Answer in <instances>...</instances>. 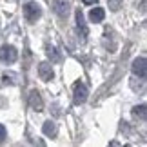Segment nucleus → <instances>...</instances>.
Returning a JSON list of instances; mask_svg holds the SVG:
<instances>
[{"label":"nucleus","mask_w":147,"mask_h":147,"mask_svg":"<svg viewBox=\"0 0 147 147\" xmlns=\"http://www.w3.org/2000/svg\"><path fill=\"white\" fill-rule=\"evenodd\" d=\"M87 96H89V89L86 84L82 82H76L75 87H73V102H75L76 105H82L87 102Z\"/></svg>","instance_id":"1"},{"label":"nucleus","mask_w":147,"mask_h":147,"mask_svg":"<svg viewBox=\"0 0 147 147\" xmlns=\"http://www.w3.org/2000/svg\"><path fill=\"white\" fill-rule=\"evenodd\" d=\"M24 16L29 24H35V22L42 16V7L36 2H29L24 5Z\"/></svg>","instance_id":"2"},{"label":"nucleus","mask_w":147,"mask_h":147,"mask_svg":"<svg viewBox=\"0 0 147 147\" xmlns=\"http://www.w3.org/2000/svg\"><path fill=\"white\" fill-rule=\"evenodd\" d=\"M16 58H18V51H16L15 46H2L0 47V60L4 64H15Z\"/></svg>","instance_id":"3"},{"label":"nucleus","mask_w":147,"mask_h":147,"mask_svg":"<svg viewBox=\"0 0 147 147\" xmlns=\"http://www.w3.org/2000/svg\"><path fill=\"white\" fill-rule=\"evenodd\" d=\"M131 71H133V75H134V76H138V78H145V75H147V60H145V56H138V58H134V60H133V64H131Z\"/></svg>","instance_id":"4"},{"label":"nucleus","mask_w":147,"mask_h":147,"mask_svg":"<svg viewBox=\"0 0 147 147\" xmlns=\"http://www.w3.org/2000/svg\"><path fill=\"white\" fill-rule=\"evenodd\" d=\"M75 20H76V29H78V35H80L82 42L87 40V35H89V29H87V24H86V18H84V13L80 9L75 13Z\"/></svg>","instance_id":"5"},{"label":"nucleus","mask_w":147,"mask_h":147,"mask_svg":"<svg viewBox=\"0 0 147 147\" xmlns=\"http://www.w3.org/2000/svg\"><path fill=\"white\" fill-rule=\"evenodd\" d=\"M38 76H40V80H44V82H51L55 78L53 65H51L49 62H40V64H38Z\"/></svg>","instance_id":"6"},{"label":"nucleus","mask_w":147,"mask_h":147,"mask_svg":"<svg viewBox=\"0 0 147 147\" xmlns=\"http://www.w3.org/2000/svg\"><path fill=\"white\" fill-rule=\"evenodd\" d=\"M53 9L58 16L64 18V16H67V13H69V9H71L69 0H53Z\"/></svg>","instance_id":"7"},{"label":"nucleus","mask_w":147,"mask_h":147,"mask_svg":"<svg viewBox=\"0 0 147 147\" xmlns=\"http://www.w3.org/2000/svg\"><path fill=\"white\" fill-rule=\"evenodd\" d=\"M29 105H31V109L33 111H44V102H42V96H40V93L36 91V89H33V91L29 93Z\"/></svg>","instance_id":"8"},{"label":"nucleus","mask_w":147,"mask_h":147,"mask_svg":"<svg viewBox=\"0 0 147 147\" xmlns=\"http://www.w3.org/2000/svg\"><path fill=\"white\" fill-rule=\"evenodd\" d=\"M42 133L49 138H55L56 134H58V127H56V123L53 120H47V122H44V125H42Z\"/></svg>","instance_id":"9"},{"label":"nucleus","mask_w":147,"mask_h":147,"mask_svg":"<svg viewBox=\"0 0 147 147\" xmlns=\"http://www.w3.org/2000/svg\"><path fill=\"white\" fill-rule=\"evenodd\" d=\"M46 55L51 60V64H58V62H62V55L58 53V49H56L55 46H51V44L46 46Z\"/></svg>","instance_id":"10"},{"label":"nucleus","mask_w":147,"mask_h":147,"mask_svg":"<svg viewBox=\"0 0 147 147\" xmlns=\"http://www.w3.org/2000/svg\"><path fill=\"white\" fill-rule=\"evenodd\" d=\"M105 18V11L104 7H93L91 11H89V20L94 22V24H100V22H104Z\"/></svg>","instance_id":"11"},{"label":"nucleus","mask_w":147,"mask_h":147,"mask_svg":"<svg viewBox=\"0 0 147 147\" xmlns=\"http://www.w3.org/2000/svg\"><path fill=\"white\" fill-rule=\"evenodd\" d=\"M133 116L138 118V120H142V122H145V118H147V107H145V104L134 105L133 107Z\"/></svg>","instance_id":"12"},{"label":"nucleus","mask_w":147,"mask_h":147,"mask_svg":"<svg viewBox=\"0 0 147 147\" xmlns=\"http://www.w3.org/2000/svg\"><path fill=\"white\" fill-rule=\"evenodd\" d=\"M144 87H145V82H144V78H134V75H133V78H131V89L133 91H144Z\"/></svg>","instance_id":"13"},{"label":"nucleus","mask_w":147,"mask_h":147,"mask_svg":"<svg viewBox=\"0 0 147 147\" xmlns=\"http://www.w3.org/2000/svg\"><path fill=\"white\" fill-rule=\"evenodd\" d=\"M2 80L4 84H9V86H16V80H18V75L16 73H4V76H2Z\"/></svg>","instance_id":"14"},{"label":"nucleus","mask_w":147,"mask_h":147,"mask_svg":"<svg viewBox=\"0 0 147 147\" xmlns=\"http://www.w3.org/2000/svg\"><path fill=\"white\" fill-rule=\"evenodd\" d=\"M122 2H123V0H107V5H109L111 11H118L122 7Z\"/></svg>","instance_id":"15"},{"label":"nucleus","mask_w":147,"mask_h":147,"mask_svg":"<svg viewBox=\"0 0 147 147\" xmlns=\"http://www.w3.org/2000/svg\"><path fill=\"white\" fill-rule=\"evenodd\" d=\"M5 136H7V133H5V127L2 125V123H0V144H2L4 140H5Z\"/></svg>","instance_id":"16"},{"label":"nucleus","mask_w":147,"mask_h":147,"mask_svg":"<svg viewBox=\"0 0 147 147\" xmlns=\"http://www.w3.org/2000/svg\"><path fill=\"white\" fill-rule=\"evenodd\" d=\"M98 0H84V4H87V5H93V4H96Z\"/></svg>","instance_id":"17"}]
</instances>
